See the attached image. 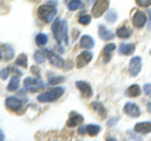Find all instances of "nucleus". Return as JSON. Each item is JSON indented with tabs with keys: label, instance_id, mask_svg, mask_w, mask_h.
Masks as SVG:
<instances>
[{
	"label": "nucleus",
	"instance_id": "nucleus-1",
	"mask_svg": "<svg viewBox=\"0 0 151 141\" xmlns=\"http://www.w3.org/2000/svg\"><path fill=\"white\" fill-rule=\"evenodd\" d=\"M55 14H57V9L55 6L50 5V3L45 4V5H42L38 9V17L44 23H50L55 18Z\"/></svg>",
	"mask_w": 151,
	"mask_h": 141
},
{
	"label": "nucleus",
	"instance_id": "nucleus-2",
	"mask_svg": "<svg viewBox=\"0 0 151 141\" xmlns=\"http://www.w3.org/2000/svg\"><path fill=\"white\" fill-rule=\"evenodd\" d=\"M63 93H64V88L55 87V88H52V90L47 91L44 93H40V95L38 96V101L39 102H53L55 100H58Z\"/></svg>",
	"mask_w": 151,
	"mask_h": 141
},
{
	"label": "nucleus",
	"instance_id": "nucleus-3",
	"mask_svg": "<svg viewBox=\"0 0 151 141\" xmlns=\"http://www.w3.org/2000/svg\"><path fill=\"white\" fill-rule=\"evenodd\" d=\"M44 87V83L40 81L39 78H32V77H28L24 79V88L30 92H35L38 90Z\"/></svg>",
	"mask_w": 151,
	"mask_h": 141
},
{
	"label": "nucleus",
	"instance_id": "nucleus-4",
	"mask_svg": "<svg viewBox=\"0 0 151 141\" xmlns=\"http://www.w3.org/2000/svg\"><path fill=\"white\" fill-rule=\"evenodd\" d=\"M108 8V0H97L92 8V15L96 18H100Z\"/></svg>",
	"mask_w": 151,
	"mask_h": 141
},
{
	"label": "nucleus",
	"instance_id": "nucleus-5",
	"mask_svg": "<svg viewBox=\"0 0 151 141\" xmlns=\"http://www.w3.org/2000/svg\"><path fill=\"white\" fill-rule=\"evenodd\" d=\"M92 53L91 52H82L81 54H78L77 59H76V64H77V68H82L84 65H87L92 59Z\"/></svg>",
	"mask_w": 151,
	"mask_h": 141
},
{
	"label": "nucleus",
	"instance_id": "nucleus-6",
	"mask_svg": "<svg viewBox=\"0 0 151 141\" xmlns=\"http://www.w3.org/2000/svg\"><path fill=\"white\" fill-rule=\"evenodd\" d=\"M141 58L140 57H134L130 60V73L131 76H137L141 70Z\"/></svg>",
	"mask_w": 151,
	"mask_h": 141
},
{
	"label": "nucleus",
	"instance_id": "nucleus-7",
	"mask_svg": "<svg viewBox=\"0 0 151 141\" xmlns=\"http://www.w3.org/2000/svg\"><path fill=\"white\" fill-rule=\"evenodd\" d=\"M124 111H125V114H127V115L131 116V117H139L140 116V109H139V106L135 105V103H132V102L126 103L125 107H124Z\"/></svg>",
	"mask_w": 151,
	"mask_h": 141
},
{
	"label": "nucleus",
	"instance_id": "nucleus-8",
	"mask_svg": "<svg viewBox=\"0 0 151 141\" xmlns=\"http://www.w3.org/2000/svg\"><path fill=\"white\" fill-rule=\"evenodd\" d=\"M76 86H77V88L81 91V93H82L84 97L89 98V97L92 96V88H91V86H89L87 82L78 81V82H76Z\"/></svg>",
	"mask_w": 151,
	"mask_h": 141
},
{
	"label": "nucleus",
	"instance_id": "nucleus-9",
	"mask_svg": "<svg viewBox=\"0 0 151 141\" xmlns=\"http://www.w3.org/2000/svg\"><path fill=\"white\" fill-rule=\"evenodd\" d=\"M48 57H49V62H50V64L53 65V67H55V68H62L63 65H64V59L62 57H59V55L54 54L53 52L49 50Z\"/></svg>",
	"mask_w": 151,
	"mask_h": 141
},
{
	"label": "nucleus",
	"instance_id": "nucleus-10",
	"mask_svg": "<svg viewBox=\"0 0 151 141\" xmlns=\"http://www.w3.org/2000/svg\"><path fill=\"white\" fill-rule=\"evenodd\" d=\"M5 105L9 110L15 111V110H19L22 107V101L17 97H8L6 101H5Z\"/></svg>",
	"mask_w": 151,
	"mask_h": 141
},
{
	"label": "nucleus",
	"instance_id": "nucleus-11",
	"mask_svg": "<svg viewBox=\"0 0 151 141\" xmlns=\"http://www.w3.org/2000/svg\"><path fill=\"white\" fill-rule=\"evenodd\" d=\"M132 23H134L135 27L142 28L146 24V15L142 12H136L134 15V19H132Z\"/></svg>",
	"mask_w": 151,
	"mask_h": 141
},
{
	"label": "nucleus",
	"instance_id": "nucleus-12",
	"mask_svg": "<svg viewBox=\"0 0 151 141\" xmlns=\"http://www.w3.org/2000/svg\"><path fill=\"white\" fill-rule=\"evenodd\" d=\"M135 131L141 135H146L151 132V122H140V124H136Z\"/></svg>",
	"mask_w": 151,
	"mask_h": 141
},
{
	"label": "nucleus",
	"instance_id": "nucleus-13",
	"mask_svg": "<svg viewBox=\"0 0 151 141\" xmlns=\"http://www.w3.org/2000/svg\"><path fill=\"white\" fill-rule=\"evenodd\" d=\"M83 121V117L81 115L76 114V112H72L69 116V119L67 121V126L68 127H76V126H78L81 122Z\"/></svg>",
	"mask_w": 151,
	"mask_h": 141
},
{
	"label": "nucleus",
	"instance_id": "nucleus-14",
	"mask_svg": "<svg viewBox=\"0 0 151 141\" xmlns=\"http://www.w3.org/2000/svg\"><path fill=\"white\" fill-rule=\"evenodd\" d=\"M79 45L84 49H92L94 47V40L92 39V37L89 35H83L81 40H79Z\"/></svg>",
	"mask_w": 151,
	"mask_h": 141
},
{
	"label": "nucleus",
	"instance_id": "nucleus-15",
	"mask_svg": "<svg viewBox=\"0 0 151 141\" xmlns=\"http://www.w3.org/2000/svg\"><path fill=\"white\" fill-rule=\"evenodd\" d=\"M134 50H135V44H126V43H122L120 45V48H119V52L121 54H125V55H130L134 53Z\"/></svg>",
	"mask_w": 151,
	"mask_h": 141
},
{
	"label": "nucleus",
	"instance_id": "nucleus-16",
	"mask_svg": "<svg viewBox=\"0 0 151 141\" xmlns=\"http://www.w3.org/2000/svg\"><path fill=\"white\" fill-rule=\"evenodd\" d=\"M98 35H100V38L103 40H110L113 38V33L107 30L106 28L102 27V25H100V28H98Z\"/></svg>",
	"mask_w": 151,
	"mask_h": 141
},
{
	"label": "nucleus",
	"instance_id": "nucleus-17",
	"mask_svg": "<svg viewBox=\"0 0 151 141\" xmlns=\"http://www.w3.org/2000/svg\"><path fill=\"white\" fill-rule=\"evenodd\" d=\"M117 37H120V38H129L131 35V29L129 27H121L117 29Z\"/></svg>",
	"mask_w": 151,
	"mask_h": 141
},
{
	"label": "nucleus",
	"instance_id": "nucleus-18",
	"mask_svg": "<svg viewBox=\"0 0 151 141\" xmlns=\"http://www.w3.org/2000/svg\"><path fill=\"white\" fill-rule=\"evenodd\" d=\"M65 3H67V6L69 10H77V9L82 6L81 0H65Z\"/></svg>",
	"mask_w": 151,
	"mask_h": 141
},
{
	"label": "nucleus",
	"instance_id": "nucleus-19",
	"mask_svg": "<svg viewBox=\"0 0 151 141\" xmlns=\"http://www.w3.org/2000/svg\"><path fill=\"white\" fill-rule=\"evenodd\" d=\"M126 93H127V96H130V97H136L141 93V88H140V86H137V84H132L129 90H127Z\"/></svg>",
	"mask_w": 151,
	"mask_h": 141
},
{
	"label": "nucleus",
	"instance_id": "nucleus-20",
	"mask_svg": "<svg viewBox=\"0 0 151 141\" xmlns=\"http://www.w3.org/2000/svg\"><path fill=\"white\" fill-rule=\"evenodd\" d=\"M45 57H47L45 49H43V50H37L35 53H34V59H35L37 63H43V62H45Z\"/></svg>",
	"mask_w": 151,
	"mask_h": 141
},
{
	"label": "nucleus",
	"instance_id": "nucleus-21",
	"mask_svg": "<svg viewBox=\"0 0 151 141\" xmlns=\"http://www.w3.org/2000/svg\"><path fill=\"white\" fill-rule=\"evenodd\" d=\"M28 58H27V54H24V53H20L17 57V60H15V64L17 65H20V67H23V68H27V65H28V60H27Z\"/></svg>",
	"mask_w": 151,
	"mask_h": 141
},
{
	"label": "nucleus",
	"instance_id": "nucleus-22",
	"mask_svg": "<svg viewBox=\"0 0 151 141\" xmlns=\"http://www.w3.org/2000/svg\"><path fill=\"white\" fill-rule=\"evenodd\" d=\"M19 83H20V79H19V76H14L10 79V83L8 84V91H15L19 88Z\"/></svg>",
	"mask_w": 151,
	"mask_h": 141
},
{
	"label": "nucleus",
	"instance_id": "nucleus-23",
	"mask_svg": "<svg viewBox=\"0 0 151 141\" xmlns=\"http://www.w3.org/2000/svg\"><path fill=\"white\" fill-rule=\"evenodd\" d=\"M4 52H5V55H4L5 60L13 59V57H14V50H13L10 44H4Z\"/></svg>",
	"mask_w": 151,
	"mask_h": 141
},
{
	"label": "nucleus",
	"instance_id": "nucleus-24",
	"mask_svg": "<svg viewBox=\"0 0 151 141\" xmlns=\"http://www.w3.org/2000/svg\"><path fill=\"white\" fill-rule=\"evenodd\" d=\"M101 127L98 125H88L87 126V134L89 136H96L98 132H100Z\"/></svg>",
	"mask_w": 151,
	"mask_h": 141
},
{
	"label": "nucleus",
	"instance_id": "nucleus-25",
	"mask_svg": "<svg viewBox=\"0 0 151 141\" xmlns=\"http://www.w3.org/2000/svg\"><path fill=\"white\" fill-rule=\"evenodd\" d=\"M35 42L38 45H45L47 42H48V37H47V34H43V33H40V34H38L35 37Z\"/></svg>",
	"mask_w": 151,
	"mask_h": 141
},
{
	"label": "nucleus",
	"instance_id": "nucleus-26",
	"mask_svg": "<svg viewBox=\"0 0 151 141\" xmlns=\"http://www.w3.org/2000/svg\"><path fill=\"white\" fill-rule=\"evenodd\" d=\"M117 19V13L115 10H108L106 13V20L108 23H115Z\"/></svg>",
	"mask_w": 151,
	"mask_h": 141
},
{
	"label": "nucleus",
	"instance_id": "nucleus-27",
	"mask_svg": "<svg viewBox=\"0 0 151 141\" xmlns=\"http://www.w3.org/2000/svg\"><path fill=\"white\" fill-rule=\"evenodd\" d=\"M92 107H93V109L96 110L97 112H100L101 117H105V116H106V110L103 109V106L101 105V103H98V102H93V103H92Z\"/></svg>",
	"mask_w": 151,
	"mask_h": 141
},
{
	"label": "nucleus",
	"instance_id": "nucleus-28",
	"mask_svg": "<svg viewBox=\"0 0 151 141\" xmlns=\"http://www.w3.org/2000/svg\"><path fill=\"white\" fill-rule=\"evenodd\" d=\"M115 49H116V45L112 44V43L108 44V45H106V48H105V54H107V57L105 58V62H108V60H110V54H111Z\"/></svg>",
	"mask_w": 151,
	"mask_h": 141
},
{
	"label": "nucleus",
	"instance_id": "nucleus-29",
	"mask_svg": "<svg viewBox=\"0 0 151 141\" xmlns=\"http://www.w3.org/2000/svg\"><path fill=\"white\" fill-rule=\"evenodd\" d=\"M79 23H81L82 25H88L89 23H91V15H81L79 17Z\"/></svg>",
	"mask_w": 151,
	"mask_h": 141
},
{
	"label": "nucleus",
	"instance_id": "nucleus-30",
	"mask_svg": "<svg viewBox=\"0 0 151 141\" xmlns=\"http://www.w3.org/2000/svg\"><path fill=\"white\" fill-rule=\"evenodd\" d=\"M63 81H64V77L57 76V77H50L49 83H50V84H58V83H62Z\"/></svg>",
	"mask_w": 151,
	"mask_h": 141
},
{
	"label": "nucleus",
	"instance_id": "nucleus-31",
	"mask_svg": "<svg viewBox=\"0 0 151 141\" xmlns=\"http://www.w3.org/2000/svg\"><path fill=\"white\" fill-rule=\"evenodd\" d=\"M139 6H142V8H147L151 5V0H136Z\"/></svg>",
	"mask_w": 151,
	"mask_h": 141
},
{
	"label": "nucleus",
	"instance_id": "nucleus-32",
	"mask_svg": "<svg viewBox=\"0 0 151 141\" xmlns=\"http://www.w3.org/2000/svg\"><path fill=\"white\" fill-rule=\"evenodd\" d=\"M9 72H10V68H3L1 72H0V77L1 79H6L9 76Z\"/></svg>",
	"mask_w": 151,
	"mask_h": 141
},
{
	"label": "nucleus",
	"instance_id": "nucleus-33",
	"mask_svg": "<svg viewBox=\"0 0 151 141\" xmlns=\"http://www.w3.org/2000/svg\"><path fill=\"white\" fill-rule=\"evenodd\" d=\"M144 92L146 93V96L151 97V83H147L144 86Z\"/></svg>",
	"mask_w": 151,
	"mask_h": 141
},
{
	"label": "nucleus",
	"instance_id": "nucleus-34",
	"mask_svg": "<svg viewBox=\"0 0 151 141\" xmlns=\"http://www.w3.org/2000/svg\"><path fill=\"white\" fill-rule=\"evenodd\" d=\"M78 132L81 134V135H84L87 132V126H81V127H79V130H78Z\"/></svg>",
	"mask_w": 151,
	"mask_h": 141
},
{
	"label": "nucleus",
	"instance_id": "nucleus-35",
	"mask_svg": "<svg viewBox=\"0 0 151 141\" xmlns=\"http://www.w3.org/2000/svg\"><path fill=\"white\" fill-rule=\"evenodd\" d=\"M32 72L33 73H37V74H39V68H38V67H35V65H33V67H32Z\"/></svg>",
	"mask_w": 151,
	"mask_h": 141
},
{
	"label": "nucleus",
	"instance_id": "nucleus-36",
	"mask_svg": "<svg viewBox=\"0 0 151 141\" xmlns=\"http://www.w3.org/2000/svg\"><path fill=\"white\" fill-rule=\"evenodd\" d=\"M147 25L151 29V10H149V23H147Z\"/></svg>",
	"mask_w": 151,
	"mask_h": 141
},
{
	"label": "nucleus",
	"instance_id": "nucleus-37",
	"mask_svg": "<svg viewBox=\"0 0 151 141\" xmlns=\"http://www.w3.org/2000/svg\"><path fill=\"white\" fill-rule=\"evenodd\" d=\"M4 139H5V135H4V132L0 130V141H3Z\"/></svg>",
	"mask_w": 151,
	"mask_h": 141
},
{
	"label": "nucleus",
	"instance_id": "nucleus-38",
	"mask_svg": "<svg viewBox=\"0 0 151 141\" xmlns=\"http://www.w3.org/2000/svg\"><path fill=\"white\" fill-rule=\"evenodd\" d=\"M117 120L116 119H112V121H110V125H113V124H115V122H116Z\"/></svg>",
	"mask_w": 151,
	"mask_h": 141
},
{
	"label": "nucleus",
	"instance_id": "nucleus-39",
	"mask_svg": "<svg viewBox=\"0 0 151 141\" xmlns=\"http://www.w3.org/2000/svg\"><path fill=\"white\" fill-rule=\"evenodd\" d=\"M147 110H149V111L151 112V102H150V103H149V105H147Z\"/></svg>",
	"mask_w": 151,
	"mask_h": 141
},
{
	"label": "nucleus",
	"instance_id": "nucleus-40",
	"mask_svg": "<svg viewBox=\"0 0 151 141\" xmlns=\"http://www.w3.org/2000/svg\"><path fill=\"white\" fill-rule=\"evenodd\" d=\"M1 57H3V54H1V48H0V59H1Z\"/></svg>",
	"mask_w": 151,
	"mask_h": 141
},
{
	"label": "nucleus",
	"instance_id": "nucleus-41",
	"mask_svg": "<svg viewBox=\"0 0 151 141\" xmlns=\"http://www.w3.org/2000/svg\"><path fill=\"white\" fill-rule=\"evenodd\" d=\"M89 1H92V0H89Z\"/></svg>",
	"mask_w": 151,
	"mask_h": 141
}]
</instances>
